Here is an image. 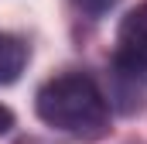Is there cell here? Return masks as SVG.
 <instances>
[{
  "instance_id": "6da1fadb",
  "label": "cell",
  "mask_w": 147,
  "mask_h": 144,
  "mask_svg": "<svg viewBox=\"0 0 147 144\" xmlns=\"http://www.w3.org/2000/svg\"><path fill=\"white\" fill-rule=\"evenodd\" d=\"M34 110L41 124L62 130L79 141H99L110 130V100L96 86V79L82 72L51 75L34 96Z\"/></svg>"
},
{
  "instance_id": "7a4b0ae2",
  "label": "cell",
  "mask_w": 147,
  "mask_h": 144,
  "mask_svg": "<svg viewBox=\"0 0 147 144\" xmlns=\"http://www.w3.org/2000/svg\"><path fill=\"white\" fill-rule=\"evenodd\" d=\"M110 107L120 113H137L147 107V58L113 52L110 58Z\"/></svg>"
},
{
  "instance_id": "3957f363",
  "label": "cell",
  "mask_w": 147,
  "mask_h": 144,
  "mask_svg": "<svg viewBox=\"0 0 147 144\" xmlns=\"http://www.w3.org/2000/svg\"><path fill=\"white\" fill-rule=\"evenodd\" d=\"M116 52H127V55L147 58V3L134 7V10L120 21V31H116Z\"/></svg>"
},
{
  "instance_id": "277c9868",
  "label": "cell",
  "mask_w": 147,
  "mask_h": 144,
  "mask_svg": "<svg viewBox=\"0 0 147 144\" xmlns=\"http://www.w3.org/2000/svg\"><path fill=\"white\" fill-rule=\"evenodd\" d=\"M28 65V45L17 35L0 31V86H10L21 79V72Z\"/></svg>"
},
{
  "instance_id": "5b68a950",
  "label": "cell",
  "mask_w": 147,
  "mask_h": 144,
  "mask_svg": "<svg viewBox=\"0 0 147 144\" xmlns=\"http://www.w3.org/2000/svg\"><path fill=\"white\" fill-rule=\"evenodd\" d=\"M75 3H79L86 14H92V17H103V14H110L120 0H75Z\"/></svg>"
},
{
  "instance_id": "8992f818",
  "label": "cell",
  "mask_w": 147,
  "mask_h": 144,
  "mask_svg": "<svg viewBox=\"0 0 147 144\" xmlns=\"http://www.w3.org/2000/svg\"><path fill=\"white\" fill-rule=\"evenodd\" d=\"M10 127H14V110H10V107H3V103H0V134H7Z\"/></svg>"
}]
</instances>
